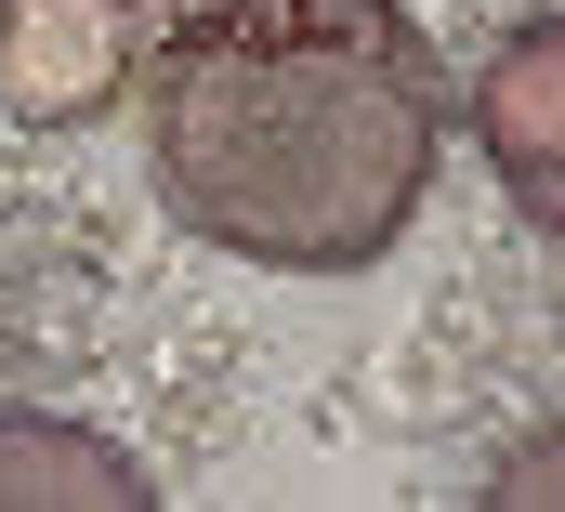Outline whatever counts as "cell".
Here are the masks:
<instances>
[{"instance_id":"277c9868","label":"cell","mask_w":565,"mask_h":512,"mask_svg":"<svg viewBox=\"0 0 565 512\" xmlns=\"http://www.w3.org/2000/svg\"><path fill=\"white\" fill-rule=\"evenodd\" d=\"M0 512H158V487L119 434L53 420V407H0Z\"/></svg>"},{"instance_id":"6da1fadb","label":"cell","mask_w":565,"mask_h":512,"mask_svg":"<svg viewBox=\"0 0 565 512\" xmlns=\"http://www.w3.org/2000/svg\"><path fill=\"white\" fill-rule=\"evenodd\" d=\"M434 158L447 79L408 0H171L145 40V171L224 263L369 276Z\"/></svg>"},{"instance_id":"3957f363","label":"cell","mask_w":565,"mask_h":512,"mask_svg":"<svg viewBox=\"0 0 565 512\" xmlns=\"http://www.w3.org/2000/svg\"><path fill=\"white\" fill-rule=\"evenodd\" d=\"M473 131H487V171L513 184V211L553 237L565 224V13L553 0L526 26H500V53L473 66Z\"/></svg>"},{"instance_id":"7a4b0ae2","label":"cell","mask_w":565,"mask_h":512,"mask_svg":"<svg viewBox=\"0 0 565 512\" xmlns=\"http://www.w3.org/2000/svg\"><path fill=\"white\" fill-rule=\"evenodd\" d=\"M171 0H0V106L26 131H79L119 106V79H145Z\"/></svg>"}]
</instances>
